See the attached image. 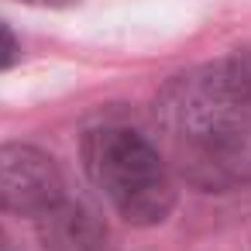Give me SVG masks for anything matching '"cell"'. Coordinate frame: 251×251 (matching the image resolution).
I'll list each match as a JSON object with an SVG mask.
<instances>
[{"mask_svg":"<svg viewBox=\"0 0 251 251\" xmlns=\"http://www.w3.org/2000/svg\"><path fill=\"white\" fill-rule=\"evenodd\" d=\"M158 124L169 134L182 176L224 193L251 179V52L206 62L176 76L158 97Z\"/></svg>","mask_w":251,"mask_h":251,"instance_id":"obj_1","label":"cell"},{"mask_svg":"<svg viewBox=\"0 0 251 251\" xmlns=\"http://www.w3.org/2000/svg\"><path fill=\"white\" fill-rule=\"evenodd\" d=\"M90 182L134 227L162 224L176 206V186L158 148L131 127H97L83 138Z\"/></svg>","mask_w":251,"mask_h":251,"instance_id":"obj_2","label":"cell"},{"mask_svg":"<svg viewBox=\"0 0 251 251\" xmlns=\"http://www.w3.org/2000/svg\"><path fill=\"white\" fill-rule=\"evenodd\" d=\"M66 196L62 172L35 145H0V210L18 217H42Z\"/></svg>","mask_w":251,"mask_h":251,"instance_id":"obj_3","label":"cell"},{"mask_svg":"<svg viewBox=\"0 0 251 251\" xmlns=\"http://www.w3.org/2000/svg\"><path fill=\"white\" fill-rule=\"evenodd\" d=\"M35 230L45 251H114V234L103 217L69 196L35 217Z\"/></svg>","mask_w":251,"mask_h":251,"instance_id":"obj_4","label":"cell"},{"mask_svg":"<svg viewBox=\"0 0 251 251\" xmlns=\"http://www.w3.org/2000/svg\"><path fill=\"white\" fill-rule=\"evenodd\" d=\"M18 59V38H14V31L0 21V69L4 66H11Z\"/></svg>","mask_w":251,"mask_h":251,"instance_id":"obj_5","label":"cell"},{"mask_svg":"<svg viewBox=\"0 0 251 251\" xmlns=\"http://www.w3.org/2000/svg\"><path fill=\"white\" fill-rule=\"evenodd\" d=\"M7 248V237H4V230H0V251H4Z\"/></svg>","mask_w":251,"mask_h":251,"instance_id":"obj_6","label":"cell"}]
</instances>
